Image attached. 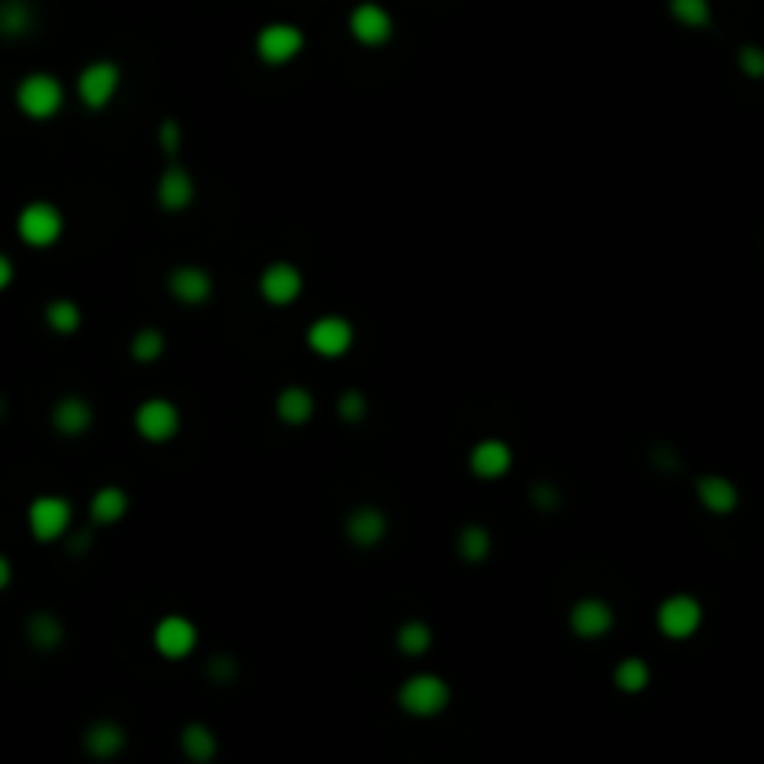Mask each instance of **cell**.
<instances>
[{"label": "cell", "mask_w": 764, "mask_h": 764, "mask_svg": "<svg viewBox=\"0 0 764 764\" xmlns=\"http://www.w3.org/2000/svg\"><path fill=\"white\" fill-rule=\"evenodd\" d=\"M396 705L399 712H406V716H414V719H433V716H440V712H448L451 682L437 672H418L399 682Z\"/></svg>", "instance_id": "6da1fadb"}, {"label": "cell", "mask_w": 764, "mask_h": 764, "mask_svg": "<svg viewBox=\"0 0 764 764\" xmlns=\"http://www.w3.org/2000/svg\"><path fill=\"white\" fill-rule=\"evenodd\" d=\"M64 98H67L64 83H60L53 72H30V75H23L20 86H15V109H20L27 120H38V124L60 116Z\"/></svg>", "instance_id": "7a4b0ae2"}, {"label": "cell", "mask_w": 764, "mask_h": 764, "mask_svg": "<svg viewBox=\"0 0 764 764\" xmlns=\"http://www.w3.org/2000/svg\"><path fill=\"white\" fill-rule=\"evenodd\" d=\"M15 231H20V239L30 250H49L64 236V213H60V205L46 202V198H34L15 216Z\"/></svg>", "instance_id": "3957f363"}, {"label": "cell", "mask_w": 764, "mask_h": 764, "mask_svg": "<svg viewBox=\"0 0 764 764\" xmlns=\"http://www.w3.org/2000/svg\"><path fill=\"white\" fill-rule=\"evenodd\" d=\"M179 429H184V414L172 399L150 396L135 406V433L146 444H168V440L179 437Z\"/></svg>", "instance_id": "277c9868"}, {"label": "cell", "mask_w": 764, "mask_h": 764, "mask_svg": "<svg viewBox=\"0 0 764 764\" xmlns=\"http://www.w3.org/2000/svg\"><path fill=\"white\" fill-rule=\"evenodd\" d=\"M75 523V508L67 497H57V492H46V497H34L27 508V526L30 537L41 544H53L60 537H67V529Z\"/></svg>", "instance_id": "5b68a950"}, {"label": "cell", "mask_w": 764, "mask_h": 764, "mask_svg": "<svg viewBox=\"0 0 764 764\" xmlns=\"http://www.w3.org/2000/svg\"><path fill=\"white\" fill-rule=\"evenodd\" d=\"M705 623V608L693 593H672L656 608V630L672 641H690Z\"/></svg>", "instance_id": "8992f818"}, {"label": "cell", "mask_w": 764, "mask_h": 764, "mask_svg": "<svg viewBox=\"0 0 764 764\" xmlns=\"http://www.w3.org/2000/svg\"><path fill=\"white\" fill-rule=\"evenodd\" d=\"M306 49V34L295 23H265L262 30L254 34V53L265 67H284L291 60L302 57Z\"/></svg>", "instance_id": "52a82bcc"}, {"label": "cell", "mask_w": 764, "mask_h": 764, "mask_svg": "<svg viewBox=\"0 0 764 764\" xmlns=\"http://www.w3.org/2000/svg\"><path fill=\"white\" fill-rule=\"evenodd\" d=\"M120 83H124V72L116 60H90L75 79V93L90 112H101L120 93Z\"/></svg>", "instance_id": "ba28073f"}, {"label": "cell", "mask_w": 764, "mask_h": 764, "mask_svg": "<svg viewBox=\"0 0 764 764\" xmlns=\"http://www.w3.org/2000/svg\"><path fill=\"white\" fill-rule=\"evenodd\" d=\"M347 30H351V38L359 41L362 49H385L396 34V20L385 4L362 0V4H354L351 15H347Z\"/></svg>", "instance_id": "9c48e42d"}, {"label": "cell", "mask_w": 764, "mask_h": 764, "mask_svg": "<svg viewBox=\"0 0 764 764\" xmlns=\"http://www.w3.org/2000/svg\"><path fill=\"white\" fill-rule=\"evenodd\" d=\"M306 347L317 354V359H328V362L343 359V354H351V347H354V325L343 314L317 317L314 325L306 328Z\"/></svg>", "instance_id": "30bf717a"}, {"label": "cell", "mask_w": 764, "mask_h": 764, "mask_svg": "<svg viewBox=\"0 0 764 764\" xmlns=\"http://www.w3.org/2000/svg\"><path fill=\"white\" fill-rule=\"evenodd\" d=\"M302 268L291 262H268L258 276V295L268 302V306H291V302L302 299Z\"/></svg>", "instance_id": "8fae6325"}, {"label": "cell", "mask_w": 764, "mask_h": 764, "mask_svg": "<svg viewBox=\"0 0 764 764\" xmlns=\"http://www.w3.org/2000/svg\"><path fill=\"white\" fill-rule=\"evenodd\" d=\"M153 649L164 660H187L198 649V627L187 615H161L158 627H153Z\"/></svg>", "instance_id": "7c38bea8"}, {"label": "cell", "mask_w": 764, "mask_h": 764, "mask_svg": "<svg viewBox=\"0 0 764 764\" xmlns=\"http://www.w3.org/2000/svg\"><path fill=\"white\" fill-rule=\"evenodd\" d=\"M567 627L581 641H597V638H604V634H612L615 612H612V604H608L604 597H581V601L571 604Z\"/></svg>", "instance_id": "4fadbf2b"}, {"label": "cell", "mask_w": 764, "mask_h": 764, "mask_svg": "<svg viewBox=\"0 0 764 764\" xmlns=\"http://www.w3.org/2000/svg\"><path fill=\"white\" fill-rule=\"evenodd\" d=\"M466 466H471V474L477 481H500V477H508L511 466H515V451L500 437H481L471 448V455H466Z\"/></svg>", "instance_id": "5bb4252c"}, {"label": "cell", "mask_w": 764, "mask_h": 764, "mask_svg": "<svg viewBox=\"0 0 764 764\" xmlns=\"http://www.w3.org/2000/svg\"><path fill=\"white\" fill-rule=\"evenodd\" d=\"M343 537L354 549H377L388 537V515L380 508H373V503H362L343 518Z\"/></svg>", "instance_id": "9a60e30c"}, {"label": "cell", "mask_w": 764, "mask_h": 764, "mask_svg": "<svg viewBox=\"0 0 764 764\" xmlns=\"http://www.w3.org/2000/svg\"><path fill=\"white\" fill-rule=\"evenodd\" d=\"M168 295L184 306H202L213 299V273L202 265H176L168 273Z\"/></svg>", "instance_id": "2e32d148"}, {"label": "cell", "mask_w": 764, "mask_h": 764, "mask_svg": "<svg viewBox=\"0 0 764 764\" xmlns=\"http://www.w3.org/2000/svg\"><path fill=\"white\" fill-rule=\"evenodd\" d=\"M195 195H198L195 176H190L184 164L172 161L158 179V205L164 213H184L195 205Z\"/></svg>", "instance_id": "e0dca14e"}, {"label": "cell", "mask_w": 764, "mask_h": 764, "mask_svg": "<svg viewBox=\"0 0 764 764\" xmlns=\"http://www.w3.org/2000/svg\"><path fill=\"white\" fill-rule=\"evenodd\" d=\"M693 497H698V503L709 515H731L738 503H742L738 485L724 474H701L698 481H693Z\"/></svg>", "instance_id": "ac0fdd59"}, {"label": "cell", "mask_w": 764, "mask_h": 764, "mask_svg": "<svg viewBox=\"0 0 764 764\" xmlns=\"http://www.w3.org/2000/svg\"><path fill=\"white\" fill-rule=\"evenodd\" d=\"M53 429L60 437H83V433H90L93 425V403L86 396H64L53 403Z\"/></svg>", "instance_id": "d6986e66"}, {"label": "cell", "mask_w": 764, "mask_h": 764, "mask_svg": "<svg viewBox=\"0 0 764 764\" xmlns=\"http://www.w3.org/2000/svg\"><path fill=\"white\" fill-rule=\"evenodd\" d=\"M83 746H86V753H90V757L112 761V757H120V753H124L127 731H124V724H116V719H93V724L83 731Z\"/></svg>", "instance_id": "ffe728a7"}, {"label": "cell", "mask_w": 764, "mask_h": 764, "mask_svg": "<svg viewBox=\"0 0 764 764\" xmlns=\"http://www.w3.org/2000/svg\"><path fill=\"white\" fill-rule=\"evenodd\" d=\"M131 511V497L120 485H101L90 497V523L93 526H116L124 523V515Z\"/></svg>", "instance_id": "44dd1931"}, {"label": "cell", "mask_w": 764, "mask_h": 764, "mask_svg": "<svg viewBox=\"0 0 764 764\" xmlns=\"http://www.w3.org/2000/svg\"><path fill=\"white\" fill-rule=\"evenodd\" d=\"M179 750H184L187 761L210 764L216 757V750H221V742H216V731L210 724L190 719V724H184V731H179Z\"/></svg>", "instance_id": "7402d4cb"}, {"label": "cell", "mask_w": 764, "mask_h": 764, "mask_svg": "<svg viewBox=\"0 0 764 764\" xmlns=\"http://www.w3.org/2000/svg\"><path fill=\"white\" fill-rule=\"evenodd\" d=\"M314 396L306 392L302 385H288V388H280V396H276V403H273V411H276V418H280L284 425H306L310 418H314Z\"/></svg>", "instance_id": "603a6c76"}, {"label": "cell", "mask_w": 764, "mask_h": 764, "mask_svg": "<svg viewBox=\"0 0 764 764\" xmlns=\"http://www.w3.org/2000/svg\"><path fill=\"white\" fill-rule=\"evenodd\" d=\"M38 27V12L30 0H0V38H27Z\"/></svg>", "instance_id": "cb8c5ba5"}, {"label": "cell", "mask_w": 764, "mask_h": 764, "mask_svg": "<svg viewBox=\"0 0 764 764\" xmlns=\"http://www.w3.org/2000/svg\"><path fill=\"white\" fill-rule=\"evenodd\" d=\"M64 623H60V615L53 612H30L27 615V641L34 649H41V653H57L60 646H64Z\"/></svg>", "instance_id": "d4e9b609"}, {"label": "cell", "mask_w": 764, "mask_h": 764, "mask_svg": "<svg viewBox=\"0 0 764 764\" xmlns=\"http://www.w3.org/2000/svg\"><path fill=\"white\" fill-rule=\"evenodd\" d=\"M649 682H653V667L641 656H623L619 664L612 667V686L619 693H641V690H649Z\"/></svg>", "instance_id": "484cf974"}, {"label": "cell", "mask_w": 764, "mask_h": 764, "mask_svg": "<svg viewBox=\"0 0 764 764\" xmlns=\"http://www.w3.org/2000/svg\"><path fill=\"white\" fill-rule=\"evenodd\" d=\"M455 552L463 563H485L492 555V534L481 523H466L455 537Z\"/></svg>", "instance_id": "4316f807"}, {"label": "cell", "mask_w": 764, "mask_h": 764, "mask_svg": "<svg viewBox=\"0 0 764 764\" xmlns=\"http://www.w3.org/2000/svg\"><path fill=\"white\" fill-rule=\"evenodd\" d=\"M396 649L403 656H425L433 649V627L425 619H403L396 630Z\"/></svg>", "instance_id": "83f0119b"}, {"label": "cell", "mask_w": 764, "mask_h": 764, "mask_svg": "<svg viewBox=\"0 0 764 764\" xmlns=\"http://www.w3.org/2000/svg\"><path fill=\"white\" fill-rule=\"evenodd\" d=\"M46 325L57 336H75L83 328V306L75 299H53L46 306Z\"/></svg>", "instance_id": "f1b7e54d"}, {"label": "cell", "mask_w": 764, "mask_h": 764, "mask_svg": "<svg viewBox=\"0 0 764 764\" xmlns=\"http://www.w3.org/2000/svg\"><path fill=\"white\" fill-rule=\"evenodd\" d=\"M667 15L686 30H705L712 23V4L709 0H667Z\"/></svg>", "instance_id": "f546056e"}, {"label": "cell", "mask_w": 764, "mask_h": 764, "mask_svg": "<svg viewBox=\"0 0 764 764\" xmlns=\"http://www.w3.org/2000/svg\"><path fill=\"white\" fill-rule=\"evenodd\" d=\"M164 347H168V340H164L161 328H138V333L131 336V347H127V351H131L135 362L150 366V362H158L164 354Z\"/></svg>", "instance_id": "4dcf8cb0"}, {"label": "cell", "mask_w": 764, "mask_h": 764, "mask_svg": "<svg viewBox=\"0 0 764 764\" xmlns=\"http://www.w3.org/2000/svg\"><path fill=\"white\" fill-rule=\"evenodd\" d=\"M336 414H340V422H347V425H359V422L370 414L366 396H362L359 388H351V392H343L340 399H336Z\"/></svg>", "instance_id": "1f68e13d"}, {"label": "cell", "mask_w": 764, "mask_h": 764, "mask_svg": "<svg viewBox=\"0 0 764 764\" xmlns=\"http://www.w3.org/2000/svg\"><path fill=\"white\" fill-rule=\"evenodd\" d=\"M738 72L746 75V79L761 83L764 79V46H753V41H746V46H738Z\"/></svg>", "instance_id": "d6a6232c"}, {"label": "cell", "mask_w": 764, "mask_h": 764, "mask_svg": "<svg viewBox=\"0 0 764 764\" xmlns=\"http://www.w3.org/2000/svg\"><path fill=\"white\" fill-rule=\"evenodd\" d=\"M529 503H534L537 511H555L563 503V497H560V489H555V485L537 481L534 489H529Z\"/></svg>", "instance_id": "836d02e7"}, {"label": "cell", "mask_w": 764, "mask_h": 764, "mask_svg": "<svg viewBox=\"0 0 764 764\" xmlns=\"http://www.w3.org/2000/svg\"><path fill=\"white\" fill-rule=\"evenodd\" d=\"M205 672H210L213 682H236L239 664H236V660H231L228 653H221V656H213L210 664H205Z\"/></svg>", "instance_id": "e575fe53"}, {"label": "cell", "mask_w": 764, "mask_h": 764, "mask_svg": "<svg viewBox=\"0 0 764 764\" xmlns=\"http://www.w3.org/2000/svg\"><path fill=\"white\" fill-rule=\"evenodd\" d=\"M179 146H184V131H179V120H161V150L168 153H176Z\"/></svg>", "instance_id": "d590c367"}, {"label": "cell", "mask_w": 764, "mask_h": 764, "mask_svg": "<svg viewBox=\"0 0 764 764\" xmlns=\"http://www.w3.org/2000/svg\"><path fill=\"white\" fill-rule=\"evenodd\" d=\"M12 280H15V265H12V258L0 254V291L12 288Z\"/></svg>", "instance_id": "8d00e7d4"}, {"label": "cell", "mask_w": 764, "mask_h": 764, "mask_svg": "<svg viewBox=\"0 0 764 764\" xmlns=\"http://www.w3.org/2000/svg\"><path fill=\"white\" fill-rule=\"evenodd\" d=\"M12 575H15V571H12V560H8L4 552H0V593H4V589L12 586Z\"/></svg>", "instance_id": "74e56055"}, {"label": "cell", "mask_w": 764, "mask_h": 764, "mask_svg": "<svg viewBox=\"0 0 764 764\" xmlns=\"http://www.w3.org/2000/svg\"><path fill=\"white\" fill-rule=\"evenodd\" d=\"M0 418H4V399H0Z\"/></svg>", "instance_id": "f35d334b"}]
</instances>
